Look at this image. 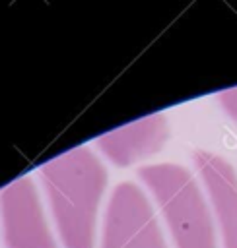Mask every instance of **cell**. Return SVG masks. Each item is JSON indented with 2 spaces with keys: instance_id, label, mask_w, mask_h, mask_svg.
Here are the masks:
<instances>
[{
  "instance_id": "1",
  "label": "cell",
  "mask_w": 237,
  "mask_h": 248,
  "mask_svg": "<svg viewBox=\"0 0 237 248\" xmlns=\"http://www.w3.org/2000/svg\"><path fill=\"white\" fill-rule=\"evenodd\" d=\"M56 231L66 248H93L99 200L107 170L85 147H76L39 169Z\"/></svg>"
},
{
  "instance_id": "2",
  "label": "cell",
  "mask_w": 237,
  "mask_h": 248,
  "mask_svg": "<svg viewBox=\"0 0 237 248\" xmlns=\"http://www.w3.org/2000/svg\"><path fill=\"white\" fill-rule=\"evenodd\" d=\"M140 180L153 194L175 248H216V234L206 200L194 176L179 165L142 167Z\"/></svg>"
},
{
  "instance_id": "3",
  "label": "cell",
  "mask_w": 237,
  "mask_h": 248,
  "mask_svg": "<svg viewBox=\"0 0 237 248\" xmlns=\"http://www.w3.org/2000/svg\"><path fill=\"white\" fill-rule=\"evenodd\" d=\"M101 248H167L153 209L136 184L120 182L113 190Z\"/></svg>"
},
{
  "instance_id": "4",
  "label": "cell",
  "mask_w": 237,
  "mask_h": 248,
  "mask_svg": "<svg viewBox=\"0 0 237 248\" xmlns=\"http://www.w3.org/2000/svg\"><path fill=\"white\" fill-rule=\"evenodd\" d=\"M0 205L8 248H56L31 178H17L6 186L0 194Z\"/></svg>"
},
{
  "instance_id": "5",
  "label": "cell",
  "mask_w": 237,
  "mask_h": 248,
  "mask_svg": "<svg viewBox=\"0 0 237 248\" xmlns=\"http://www.w3.org/2000/svg\"><path fill=\"white\" fill-rule=\"evenodd\" d=\"M194 163L210 194L223 246L237 248V172L216 153L196 151Z\"/></svg>"
},
{
  "instance_id": "6",
  "label": "cell",
  "mask_w": 237,
  "mask_h": 248,
  "mask_svg": "<svg viewBox=\"0 0 237 248\" xmlns=\"http://www.w3.org/2000/svg\"><path fill=\"white\" fill-rule=\"evenodd\" d=\"M167 140V122L161 114L130 122L120 130L97 138L99 149L118 167H126L138 159L159 151Z\"/></svg>"
},
{
  "instance_id": "7",
  "label": "cell",
  "mask_w": 237,
  "mask_h": 248,
  "mask_svg": "<svg viewBox=\"0 0 237 248\" xmlns=\"http://www.w3.org/2000/svg\"><path fill=\"white\" fill-rule=\"evenodd\" d=\"M220 103L223 107V110L237 122V87L225 89L220 93Z\"/></svg>"
}]
</instances>
